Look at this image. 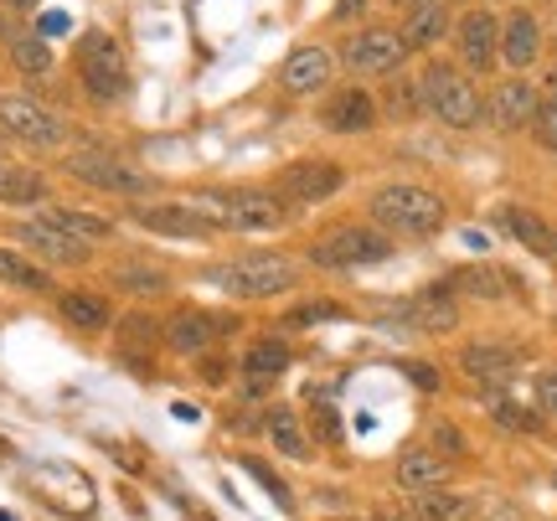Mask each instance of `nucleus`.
<instances>
[{"label":"nucleus","mask_w":557,"mask_h":521,"mask_svg":"<svg viewBox=\"0 0 557 521\" xmlns=\"http://www.w3.org/2000/svg\"><path fill=\"white\" fill-rule=\"evenodd\" d=\"M393 248L398 243L372 222H341V227H331V233H320L310 243V263L315 269H372V263L393 259Z\"/></svg>","instance_id":"7ed1b4c3"},{"label":"nucleus","mask_w":557,"mask_h":521,"mask_svg":"<svg viewBox=\"0 0 557 521\" xmlns=\"http://www.w3.org/2000/svg\"><path fill=\"white\" fill-rule=\"evenodd\" d=\"M403 372H408V377H413L418 387H423V393H434V387H438V372H434V367H429V361H408Z\"/></svg>","instance_id":"37998d69"},{"label":"nucleus","mask_w":557,"mask_h":521,"mask_svg":"<svg viewBox=\"0 0 557 521\" xmlns=\"http://www.w3.org/2000/svg\"><path fill=\"white\" fill-rule=\"evenodd\" d=\"M222 377H227V367H222V361H207V367H201V382H212V387H218Z\"/></svg>","instance_id":"a18cd8bd"},{"label":"nucleus","mask_w":557,"mask_h":521,"mask_svg":"<svg viewBox=\"0 0 557 521\" xmlns=\"http://www.w3.org/2000/svg\"><path fill=\"white\" fill-rule=\"evenodd\" d=\"M444 284L459 289V295H470V300H500V295H506V284H511V274L485 269V263H470V269H455Z\"/></svg>","instance_id":"7c9ffc66"},{"label":"nucleus","mask_w":557,"mask_h":521,"mask_svg":"<svg viewBox=\"0 0 557 521\" xmlns=\"http://www.w3.org/2000/svg\"><path fill=\"white\" fill-rule=\"evenodd\" d=\"M129 218L145 233H160V238H207L212 233L186 201H145V207H129Z\"/></svg>","instance_id":"f3484780"},{"label":"nucleus","mask_w":557,"mask_h":521,"mask_svg":"<svg viewBox=\"0 0 557 521\" xmlns=\"http://www.w3.org/2000/svg\"><path fill=\"white\" fill-rule=\"evenodd\" d=\"M0 135L32 145V150H58L67 140V124L32 94H0Z\"/></svg>","instance_id":"423d86ee"},{"label":"nucleus","mask_w":557,"mask_h":521,"mask_svg":"<svg viewBox=\"0 0 557 521\" xmlns=\"http://www.w3.org/2000/svg\"><path fill=\"white\" fill-rule=\"evenodd\" d=\"M0 5H5V11H32L37 0H0Z\"/></svg>","instance_id":"de8ad7c7"},{"label":"nucleus","mask_w":557,"mask_h":521,"mask_svg":"<svg viewBox=\"0 0 557 521\" xmlns=\"http://www.w3.org/2000/svg\"><path fill=\"white\" fill-rule=\"evenodd\" d=\"M532 393H537V408H542V413H547V419H557V367L537 372V382H532Z\"/></svg>","instance_id":"ea45409f"},{"label":"nucleus","mask_w":557,"mask_h":521,"mask_svg":"<svg viewBox=\"0 0 557 521\" xmlns=\"http://www.w3.org/2000/svg\"><path fill=\"white\" fill-rule=\"evenodd\" d=\"M5 52L16 62V73H26V78H47L52 73V47H47L41 32H16V37L5 41Z\"/></svg>","instance_id":"2f4dec72"},{"label":"nucleus","mask_w":557,"mask_h":521,"mask_svg":"<svg viewBox=\"0 0 557 521\" xmlns=\"http://www.w3.org/2000/svg\"><path fill=\"white\" fill-rule=\"evenodd\" d=\"M67 176H78L83 186H94V191H114V197H150V191H156V181L145 176L139 165L99 156V150L67 156Z\"/></svg>","instance_id":"0eeeda50"},{"label":"nucleus","mask_w":557,"mask_h":521,"mask_svg":"<svg viewBox=\"0 0 557 521\" xmlns=\"http://www.w3.org/2000/svg\"><path fill=\"white\" fill-rule=\"evenodd\" d=\"M248 475H259V481H263V491H269V496H274V501L284 506V511H289V506H295V501H289V485L278 481V475H274V470H269V464L248 460Z\"/></svg>","instance_id":"a19ab883"},{"label":"nucleus","mask_w":557,"mask_h":521,"mask_svg":"<svg viewBox=\"0 0 557 521\" xmlns=\"http://www.w3.org/2000/svg\"><path fill=\"white\" fill-rule=\"evenodd\" d=\"M434 455L438 460H459L465 455V434H459L455 423H434Z\"/></svg>","instance_id":"58836bf2"},{"label":"nucleus","mask_w":557,"mask_h":521,"mask_svg":"<svg viewBox=\"0 0 557 521\" xmlns=\"http://www.w3.org/2000/svg\"><path fill=\"white\" fill-rule=\"evenodd\" d=\"M413 517L418 521H470L475 517V496H459V491H423L413 496Z\"/></svg>","instance_id":"c756f323"},{"label":"nucleus","mask_w":557,"mask_h":521,"mask_svg":"<svg viewBox=\"0 0 557 521\" xmlns=\"http://www.w3.org/2000/svg\"><path fill=\"white\" fill-rule=\"evenodd\" d=\"M361 11H367V0H341L331 16H336V21H351V16H361Z\"/></svg>","instance_id":"c03bdc74"},{"label":"nucleus","mask_w":557,"mask_h":521,"mask_svg":"<svg viewBox=\"0 0 557 521\" xmlns=\"http://www.w3.org/2000/svg\"><path fill=\"white\" fill-rule=\"evenodd\" d=\"M557 83V78H553ZM532 135H537V145L542 150H553L557 156V88L542 99V109H537V120H532Z\"/></svg>","instance_id":"c9c22d12"},{"label":"nucleus","mask_w":557,"mask_h":521,"mask_svg":"<svg viewBox=\"0 0 557 521\" xmlns=\"http://www.w3.org/2000/svg\"><path fill=\"white\" fill-rule=\"evenodd\" d=\"M284 372H289V346L274 342V336H269V342H253L243 351V387H248V393L274 387Z\"/></svg>","instance_id":"aec40b11"},{"label":"nucleus","mask_w":557,"mask_h":521,"mask_svg":"<svg viewBox=\"0 0 557 521\" xmlns=\"http://www.w3.org/2000/svg\"><path fill=\"white\" fill-rule=\"evenodd\" d=\"M553 491H557V470H553Z\"/></svg>","instance_id":"8fccbe9b"},{"label":"nucleus","mask_w":557,"mask_h":521,"mask_svg":"<svg viewBox=\"0 0 557 521\" xmlns=\"http://www.w3.org/2000/svg\"><path fill=\"white\" fill-rule=\"evenodd\" d=\"M455 47H459V62L470 67V73H485V67H496L500 58V21L491 11H465L455 21Z\"/></svg>","instance_id":"4468645a"},{"label":"nucleus","mask_w":557,"mask_h":521,"mask_svg":"<svg viewBox=\"0 0 557 521\" xmlns=\"http://www.w3.org/2000/svg\"><path fill=\"white\" fill-rule=\"evenodd\" d=\"M387 321H398L403 331H429V336H444V331H459V305L449 284H429L418 289L413 300H403L387 310Z\"/></svg>","instance_id":"1a4fd4ad"},{"label":"nucleus","mask_w":557,"mask_h":521,"mask_svg":"<svg viewBox=\"0 0 557 521\" xmlns=\"http://www.w3.org/2000/svg\"><path fill=\"white\" fill-rule=\"evenodd\" d=\"M0 521H11V517H5V511H0Z\"/></svg>","instance_id":"3c124183"},{"label":"nucleus","mask_w":557,"mask_h":521,"mask_svg":"<svg viewBox=\"0 0 557 521\" xmlns=\"http://www.w3.org/2000/svg\"><path fill=\"white\" fill-rule=\"evenodd\" d=\"M310 429H315V434H320V439H325V444H336V439H341L336 408H315V413H310Z\"/></svg>","instance_id":"79ce46f5"},{"label":"nucleus","mask_w":557,"mask_h":521,"mask_svg":"<svg viewBox=\"0 0 557 521\" xmlns=\"http://www.w3.org/2000/svg\"><path fill=\"white\" fill-rule=\"evenodd\" d=\"M0 201L5 207H32V201H47V181L26 165H0Z\"/></svg>","instance_id":"473e14b6"},{"label":"nucleus","mask_w":557,"mask_h":521,"mask_svg":"<svg viewBox=\"0 0 557 521\" xmlns=\"http://www.w3.org/2000/svg\"><path fill=\"white\" fill-rule=\"evenodd\" d=\"M491 419H496L500 429H511V434H537V419H532V413H521L517 402H506V398L491 402Z\"/></svg>","instance_id":"4c0bfd02"},{"label":"nucleus","mask_w":557,"mask_h":521,"mask_svg":"<svg viewBox=\"0 0 557 521\" xmlns=\"http://www.w3.org/2000/svg\"><path fill=\"white\" fill-rule=\"evenodd\" d=\"M500 222H506V233H511L521 248H532L537 259H557L553 227H547L537 212H527V207H500Z\"/></svg>","instance_id":"a878e982"},{"label":"nucleus","mask_w":557,"mask_h":521,"mask_svg":"<svg viewBox=\"0 0 557 521\" xmlns=\"http://www.w3.org/2000/svg\"><path fill=\"white\" fill-rule=\"evenodd\" d=\"M444 481H449V460H438L434 449H403L398 455V485L408 496L438 491Z\"/></svg>","instance_id":"5701e85b"},{"label":"nucleus","mask_w":557,"mask_h":521,"mask_svg":"<svg viewBox=\"0 0 557 521\" xmlns=\"http://www.w3.org/2000/svg\"><path fill=\"white\" fill-rule=\"evenodd\" d=\"M459 372L475 382H511L517 351H511V346H496V342H470L459 351Z\"/></svg>","instance_id":"412c9836"},{"label":"nucleus","mask_w":557,"mask_h":521,"mask_svg":"<svg viewBox=\"0 0 557 521\" xmlns=\"http://www.w3.org/2000/svg\"><path fill=\"white\" fill-rule=\"evenodd\" d=\"M109 280H114V289H129V295H139V300H156V295L171 289L165 269H156V263H145V259L114 263V269H109Z\"/></svg>","instance_id":"cd10ccee"},{"label":"nucleus","mask_w":557,"mask_h":521,"mask_svg":"<svg viewBox=\"0 0 557 521\" xmlns=\"http://www.w3.org/2000/svg\"><path fill=\"white\" fill-rule=\"evenodd\" d=\"M16 37V32H11V11H5V5H0V47H5V41Z\"/></svg>","instance_id":"49530a36"},{"label":"nucleus","mask_w":557,"mask_h":521,"mask_svg":"<svg viewBox=\"0 0 557 521\" xmlns=\"http://www.w3.org/2000/svg\"><path fill=\"white\" fill-rule=\"evenodd\" d=\"M212 280L227 300H274L284 289H295V263L284 253H243V259L222 263Z\"/></svg>","instance_id":"20e7f679"},{"label":"nucleus","mask_w":557,"mask_h":521,"mask_svg":"<svg viewBox=\"0 0 557 521\" xmlns=\"http://www.w3.org/2000/svg\"><path fill=\"white\" fill-rule=\"evenodd\" d=\"M41 218L52 222V227H62L67 238H78V243H103L109 233H114V222L99 218V212H83V207H47Z\"/></svg>","instance_id":"c85d7f7f"},{"label":"nucleus","mask_w":557,"mask_h":521,"mask_svg":"<svg viewBox=\"0 0 557 521\" xmlns=\"http://www.w3.org/2000/svg\"><path fill=\"white\" fill-rule=\"evenodd\" d=\"M393 5H398L403 16H408V11H418V5H429V0H393Z\"/></svg>","instance_id":"09e8293b"},{"label":"nucleus","mask_w":557,"mask_h":521,"mask_svg":"<svg viewBox=\"0 0 557 521\" xmlns=\"http://www.w3.org/2000/svg\"><path fill=\"white\" fill-rule=\"evenodd\" d=\"M542 52V26L532 11H511V16L500 21V62L506 67H517V73H527L532 62H537Z\"/></svg>","instance_id":"6ab92c4d"},{"label":"nucleus","mask_w":557,"mask_h":521,"mask_svg":"<svg viewBox=\"0 0 557 521\" xmlns=\"http://www.w3.org/2000/svg\"><path fill=\"white\" fill-rule=\"evenodd\" d=\"M58 315L73 331H83V336H94V331H103L114 321V310H109V300L99 289H67V295H58Z\"/></svg>","instance_id":"b1692460"},{"label":"nucleus","mask_w":557,"mask_h":521,"mask_svg":"<svg viewBox=\"0 0 557 521\" xmlns=\"http://www.w3.org/2000/svg\"><path fill=\"white\" fill-rule=\"evenodd\" d=\"M418 88H423V114H434L438 124L449 129H475L485 120V103H480V88L459 67L449 62H429L418 73Z\"/></svg>","instance_id":"f03ea898"},{"label":"nucleus","mask_w":557,"mask_h":521,"mask_svg":"<svg viewBox=\"0 0 557 521\" xmlns=\"http://www.w3.org/2000/svg\"><path fill=\"white\" fill-rule=\"evenodd\" d=\"M331 73H336V58H331L320 41H305V47H295V52L284 58V67H278V88H284L289 99H315V94H325Z\"/></svg>","instance_id":"f8f14e48"},{"label":"nucleus","mask_w":557,"mask_h":521,"mask_svg":"<svg viewBox=\"0 0 557 521\" xmlns=\"http://www.w3.org/2000/svg\"><path fill=\"white\" fill-rule=\"evenodd\" d=\"M325 321H346V305L336 300H310L284 315V331H299V325H325Z\"/></svg>","instance_id":"f704fd0d"},{"label":"nucleus","mask_w":557,"mask_h":521,"mask_svg":"<svg viewBox=\"0 0 557 521\" xmlns=\"http://www.w3.org/2000/svg\"><path fill=\"white\" fill-rule=\"evenodd\" d=\"M341 62L357 73V78H382V73H398L403 62H408V47H403L398 32H357V37L341 47Z\"/></svg>","instance_id":"9d476101"},{"label":"nucleus","mask_w":557,"mask_h":521,"mask_svg":"<svg viewBox=\"0 0 557 521\" xmlns=\"http://www.w3.org/2000/svg\"><path fill=\"white\" fill-rule=\"evenodd\" d=\"M537 109H542L537 83H527L517 73V78L496 83V94L485 99V120H491V129H532Z\"/></svg>","instance_id":"ddd939ff"},{"label":"nucleus","mask_w":557,"mask_h":521,"mask_svg":"<svg viewBox=\"0 0 557 521\" xmlns=\"http://www.w3.org/2000/svg\"><path fill=\"white\" fill-rule=\"evenodd\" d=\"M222 201H227V233H274L289 222V207L278 191L238 186V191H222Z\"/></svg>","instance_id":"9b49d317"},{"label":"nucleus","mask_w":557,"mask_h":521,"mask_svg":"<svg viewBox=\"0 0 557 521\" xmlns=\"http://www.w3.org/2000/svg\"><path fill=\"white\" fill-rule=\"evenodd\" d=\"M341 186H346V165L325 161V156H315V161H289L274 181V191L284 201H295V207H320V201L336 197Z\"/></svg>","instance_id":"6e6552de"},{"label":"nucleus","mask_w":557,"mask_h":521,"mask_svg":"<svg viewBox=\"0 0 557 521\" xmlns=\"http://www.w3.org/2000/svg\"><path fill=\"white\" fill-rule=\"evenodd\" d=\"M320 124L331 129V135H367V129H377V99L367 94V88H336L331 99L320 103Z\"/></svg>","instance_id":"2eb2a0df"},{"label":"nucleus","mask_w":557,"mask_h":521,"mask_svg":"<svg viewBox=\"0 0 557 521\" xmlns=\"http://www.w3.org/2000/svg\"><path fill=\"white\" fill-rule=\"evenodd\" d=\"M367 218L393 243L434 238L438 227H444V197L429 191V186H418V181H393V186H382L377 197L367 201Z\"/></svg>","instance_id":"f257e3e1"},{"label":"nucleus","mask_w":557,"mask_h":521,"mask_svg":"<svg viewBox=\"0 0 557 521\" xmlns=\"http://www.w3.org/2000/svg\"><path fill=\"white\" fill-rule=\"evenodd\" d=\"M160 342V325L150 321V315H124L120 325V346L129 351V346H156Z\"/></svg>","instance_id":"e433bc0d"},{"label":"nucleus","mask_w":557,"mask_h":521,"mask_svg":"<svg viewBox=\"0 0 557 521\" xmlns=\"http://www.w3.org/2000/svg\"><path fill=\"white\" fill-rule=\"evenodd\" d=\"M398 37H403V47H408V52H429L434 41H444V37H449V0H429V5L408 11Z\"/></svg>","instance_id":"4be33fe9"},{"label":"nucleus","mask_w":557,"mask_h":521,"mask_svg":"<svg viewBox=\"0 0 557 521\" xmlns=\"http://www.w3.org/2000/svg\"><path fill=\"white\" fill-rule=\"evenodd\" d=\"M553 238H557V227H553Z\"/></svg>","instance_id":"603ef678"},{"label":"nucleus","mask_w":557,"mask_h":521,"mask_svg":"<svg viewBox=\"0 0 557 521\" xmlns=\"http://www.w3.org/2000/svg\"><path fill=\"white\" fill-rule=\"evenodd\" d=\"M263 434L274 439V449L284 460H310V434H305V423L289 402H274L269 413H263Z\"/></svg>","instance_id":"393cba45"},{"label":"nucleus","mask_w":557,"mask_h":521,"mask_svg":"<svg viewBox=\"0 0 557 521\" xmlns=\"http://www.w3.org/2000/svg\"><path fill=\"white\" fill-rule=\"evenodd\" d=\"M222 331H227L222 315H207V310H176L171 321L160 325V342L171 346V351H181V357H201Z\"/></svg>","instance_id":"dca6fc26"},{"label":"nucleus","mask_w":557,"mask_h":521,"mask_svg":"<svg viewBox=\"0 0 557 521\" xmlns=\"http://www.w3.org/2000/svg\"><path fill=\"white\" fill-rule=\"evenodd\" d=\"M16 238L37 253L41 263H67V269H78V263H88V243L78 238H67L62 227H52L47 218H32V222H21L16 227Z\"/></svg>","instance_id":"a211bd4d"},{"label":"nucleus","mask_w":557,"mask_h":521,"mask_svg":"<svg viewBox=\"0 0 557 521\" xmlns=\"http://www.w3.org/2000/svg\"><path fill=\"white\" fill-rule=\"evenodd\" d=\"M387 114H393V120H418V114H423V88H418V78H398L387 88Z\"/></svg>","instance_id":"72a5a7b5"},{"label":"nucleus","mask_w":557,"mask_h":521,"mask_svg":"<svg viewBox=\"0 0 557 521\" xmlns=\"http://www.w3.org/2000/svg\"><path fill=\"white\" fill-rule=\"evenodd\" d=\"M73 62H78L83 94L94 103H120L129 94V67H124L120 41L109 37V32H83Z\"/></svg>","instance_id":"39448f33"},{"label":"nucleus","mask_w":557,"mask_h":521,"mask_svg":"<svg viewBox=\"0 0 557 521\" xmlns=\"http://www.w3.org/2000/svg\"><path fill=\"white\" fill-rule=\"evenodd\" d=\"M0 284L11 289H26V295H52V269H41L37 259H26L21 248H0Z\"/></svg>","instance_id":"bb28decb"}]
</instances>
